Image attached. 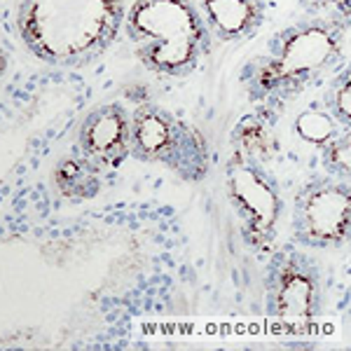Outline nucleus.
<instances>
[{
    "label": "nucleus",
    "mask_w": 351,
    "mask_h": 351,
    "mask_svg": "<svg viewBox=\"0 0 351 351\" xmlns=\"http://www.w3.org/2000/svg\"><path fill=\"white\" fill-rule=\"evenodd\" d=\"M127 0H16V31L36 59L80 68L122 33Z\"/></svg>",
    "instance_id": "obj_1"
},
{
    "label": "nucleus",
    "mask_w": 351,
    "mask_h": 351,
    "mask_svg": "<svg viewBox=\"0 0 351 351\" xmlns=\"http://www.w3.org/2000/svg\"><path fill=\"white\" fill-rule=\"evenodd\" d=\"M122 33L136 59L160 77H188L213 43L195 0H134Z\"/></svg>",
    "instance_id": "obj_2"
},
{
    "label": "nucleus",
    "mask_w": 351,
    "mask_h": 351,
    "mask_svg": "<svg viewBox=\"0 0 351 351\" xmlns=\"http://www.w3.org/2000/svg\"><path fill=\"white\" fill-rule=\"evenodd\" d=\"M265 311L288 337L314 332L324 311V279L302 246L284 243L269 253L265 267Z\"/></svg>",
    "instance_id": "obj_3"
},
{
    "label": "nucleus",
    "mask_w": 351,
    "mask_h": 351,
    "mask_svg": "<svg viewBox=\"0 0 351 351\" xmlns=\"http://www.w3.org/2000/svg\"><path fill=\"white\" fill-rule=\"evenodd\" d=\"M339 52L342 45L335 28L321 21H304L276 36L253 80L265 96L295 92L335 66Z\"/></svg>",
    "instance_id": "obj_4"
},
{
    "label": "nucleus",
    "mask_w": 351,
    "mask_h": 351,
    "mask_svg": "<svg viewBox=\"0 0 351 351\" xmlns=\"http://www.w3.org/2000/svg\"><path fill=\"white\" fill-rule=\"evenodd\" d=\"M225 195L241 223L243 243L258 256H269L279 246L284 220V195L263 164L237 152L225 169Z\"/></svg>",
    "instance_id": "obj_5"
},
{
    "label": "nucleus",
    "mask_w": 351,
    "mask_h": 351,
    "mask_svg": "<svg viewBox=\"0 0 351 351\" xmlns=\"http://www.w3.org/2000/svg\"><path fill=\"white\" fill-rule=\"evenodd\" d=\"M132 157L164 164L188 180H199L208 171V148L204 138L171 110L157 104H141L129 124Z\"/></svg>",
    "instance_id": "obj_6"
},
{
    "label": "nucleus",
    "mask_w": 351,
    "mask_h": 351,
    "mask_svg": "<svg viewBox=\"0 0 351 351\" xmlns=\"http://www.w3.org/2000/svg\"><path fill=\"white\" fill-rule=\"evenodd\" d=\"M349 185L335 176L314 178L298 190L293 202V241L302 248H319V251L339 248L349 239Z\"/></svg>",
    "instance_id": "obj_7"
},
{
    "label": "nucleus",
    "mask_w": 351,
    "mask_h": 351,
    "mask_svg": "<svg viewBox=\"0 0 351 351\" xmlns=\"http://www.w3.org/2000/svg\"><path fill=\"white\" fill-rule=\"evenodd\" d=\"M132 112L117 101L101 104L89 112L77 132L80 157L96 171H115L127 157H132V136H129Z\"/></svg>",
    "instance_id": "obj_8"
},
{
    "label": "nucleus",
    "mask_w": 351,
    "mask_h": 351,
    "mask_svg": "<svg viewBox=\"0 0 351 351\" xmlns=\"http://www.w3.org/2000/svg\"><path fill=\"white\" fill-rule=\"evenodd\" d=\"M213 40L239 43L251 38L265 21V0H195Z\"/></svg>",
    "instance_id": "obj_9"
},
{
    "label": "nucleus",
    "mask_w": 351,
    "mask_h": 351,
    "mask_svg": "<svg viewBox=\"0 0 351 351\" xmlns=\"http://www.w3.org/2000/svg\"><path fill=\"white\" fill-rule=\"evenodd\" d=\"M295 127H298V134L302 136L304 141H309V143H314V145H319V148H324L328 141L335 138V136H337L339 122L335 120V117L326 115V112L307 110L302 117H298Z\"/></svg>",
    "instance_id": "obj_10"
},
{
    "label": "nucleus",
    "mask_w": 351,
    "mask_h": 351,
    "mask_svg": "<svg viewBox=\"0 0 351 351\" xmlns=\"http://www.w3.org/2000/svg\"><path fill=\"white\" fill-rule=\"evenodd\" d=\"M324 167L328 169V173L335 176H344L347 178L349 173V134L344 132L342 136H335L324 145Z\"/></svg>",
    "instance_id": "obj_11"
},
{
    "label": "nucleus",
    "mask_w": 351,
    "mask_h": 351,
    "mask_svg": "<svg viewBox=\"0 0 351 351\" xmlns=\"http://www.w3.org/2000/svg\"><path fill=\"white\" fill-rule=\"evenodd\" d=\"M349 99H351V96H349V77L344 75L342 77V87H339V94L332 99V117H335L337 122H342L344 127L349 124V112H351Z\"/></svg>",
    "instance_id": "obj_12"
},
{
    "label": "nucleus",
    "mask_w": 351,
    "mask_h": 351,
    "mask_svg": "<svg viewBox=\"0 0 351 351\" xmlns=\"http://www.w3.org/2000/svg\"><path fill=\"white\" fill-rule=\"evenodd\" d=\"M5 68H8V54H5L3 49H0V75L5 73Z\"/></svg>",
    "instance_id": "obj_13"
}]
</instances>
